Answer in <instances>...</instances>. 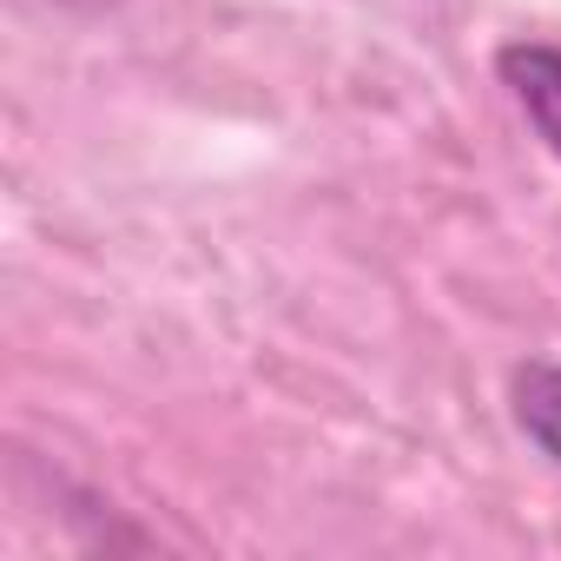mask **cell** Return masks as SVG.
<instances>
[{
    "label": "cell",
    "mask_w": 561,
    "mask_h": 561,
    "mask_svg": "<svg viewBox=\"0 0 561 561\" xmlns=\"http://www.w3.org/2000/svg\"><path fill=\"white\" fill-rule=\"evenodd\" d=\"M495 73L502 87L515 93L522 119L535 126V139L561 159V47H541V41H515L495 54Z\"/></svg>",
    "instance_id": "1"
},
{
    "label": "cell",
    "mask_w": 561,
    "mask_h": 561,
    "mask_svg": "<svg viewBox=\"0 0 561 561\" xmlns=\"http://www.w3.org/2000/svg\"><path fill=\"white\" fill-rule=\"evenodd\" d=\"M508 397H515V423H522V436H528L541 456L561 462V364H522Z\"/></svg>",
    "instance_id": "2"
}]
</instances>
